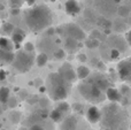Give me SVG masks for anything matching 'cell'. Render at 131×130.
<instances>
[{"mask_svg":"<svg viewBox=\"0 0 131 130\" xmlns=\"http://www.w3.org/2000/svg\"><path fill=\"white\" fill-rule=\"evenodd\" d=\"M24 22L32 31H41L52 25L53 14L46 5L30 7L24 13Z\"/></svg>","mask_w":131,"mask_h":130,"instance_id":"obj_1","label":"cell"},{"mask_svg":"<svg viewBox=\"0 0 131 130\" xmlns=\"http://www.w3.org/2000/svg\"><path fill=\"white\" fill-rule=\"evenodd\" d=\"M47 92L51 99L55 101H63L69 94V86L59 73L50 74L47 78Z\"/></svg>","mask_w":131,"mask_h":130,"instance_id":"obj_2","label":"cell"},{"mask_svg":"<svg viewBox=\"0 0 131 130\" xmlns=\"http://www.w3.org/2000/svg\"><path fill=\"white\" fill-rule=\"evenodd\" d=\"M78 91L83 96L84 99L91 101V103H100L106 98V94L100 89H98L93 83L91 82H84L78 85Z\"/></svg>","mask_w":131,"mask_h":130,"instance_id":"obj_3","label":"cell"},{"mask_svg":"<svg viewBox=\"0 0 131 130\" xmlns=\"http://www.w3.org/2000/svg\"><path fill=\"white\" fill-rule=\"evenodd\" d=\"M36 59L31 55V53H28L25 51H18L15 53V59L13 62V67L20 73H27L32 68Z\"/></svg>","mask_w":131,"mask_h":130,"instance_id":"obj_4","label":"cell"},{"mask_svg":"<svg viewBox=\"0 0 131 130\" xmlns=\"http://www.w3.org/2000/svg\"><path fill=\"white\" fill-rule=\"evenodd\" d=\"M66 31H67L68 37H70V38L75 39L77 41H83L86 38V35L83 31V29L79 25L75 24V23H69L66 28Z\"/></svg>","mask_w":131,"mask_h":130,"instance_id":"obj_5","label":"cell"},{"mask_svg":"<svg viewBox=\"0 0 131 130\" xmlns=\"http://www.w3.org/2000/svg\"><path fill=\"white\" fill-rule=\"evenodd\" d=\"M58 73L60 74V76H61L67 83H72L77 80L76 70L72 68L70 63H63L61 67H60Z\"/></svg>","mask_w":131,"mask_h":130,"instance_id":"obj_6","label":"cell"},{"mask_svg":"<svg viewBox=\"0 0 131 130\" xmlns=\"http://www.w3.org/2000/svg\"><path fill=\"white\" fill-rule=\"evenodd\" d=\"M117 73L122 80H128L131 77V58H127L118 62Z\"/></svg>","mask_w":131,"mask_h":130,"instance_id":"obj_7","label":"cell"},{"mask_svg":"<svg viewBox=\"0 0 131 130\" xmlns=\"http://www.w3.org/2000/svg\"><path fill=\"white\" fill-rule=\"evenodd\" d=\"M78 126V120L74 115L66 116L61 122H60V129L61 130H76Z\"/></svg>","mask_w":131,"mask_h":130,"instance_id":"obj_8","label":"cell"},{"mask_svg":"<svg viewBox=\"0 0 131 130\" xmlns=\"http://www.w3.org/2000/svg\"><path fill=\"white\" fill-rule=\"evenodd\" d=\"M86 117H88L89 122L91 123H97L101 119V112L99 111V108H97L95 106H91L86 112Z\"/></svg>","mask_w":131,"mask_h":130,"instance_id":"obj_9","label":"cell"},{"mask_svg":"<svg viewBox=\"0 0 131 130\" xmlns=\"http://www.w3.org/2000/svg\"><path fill=\"white\" fill-rule=\"evenodd\" d=\"M64 9L67 12V14L71 16H75L81 12V7H79V4L76 1V0H67L64 4Z\"/></svg>","mask_w":131,"mask_h":130,"instance_id":"obj_10","label":"cell"},{"mask_svg":"<svg viewBox=\"0 0 131 130\" xmlns=\"http://www.w3.org/2000/svg\"><path fill=\"white\" fill-rule=\"evenodd\" d=\"M91 83H93V84L95 85V86L98 88V89H100L102 92H106L107 89H109V82L107 81V78H105L104 76H97V77H94L93 80L90 81Z\"/></svg>","mask_w":131,"mask_h":130,"instance_id":"obj_11","label":"cell"},{"mask_svg":"<svg viewBox=\"0 0 131 130\" xmlns=\"http://www.w3.org/2000/svg\"><path fill=\"white\" fill-rule=\"evenodd\" d=\"M14 59H15V53L8 52V51H2L0 50V63L2 64H13Z\"/></svg>","mask_w":131,"mask_h":130,"instance_id":"obj_12","label":"cell"},{"mask_svg":"<svg viewBox=\"0 0 131 130\" xmlns=\"http://www.w3.org/2000/svg\"><path fill=\"white\" fill-rule=\"evenodd\" d=\"M105 94H106V98L108 99L109 101H113V103H116V101L121 100V98H122L121 92L118 91L117 89H115V88H109V89H107Z\"/></svg>","mask_w":131,"mask_h":130,"instance_id":"obj_13","label":"cell"},{"mask_svg":"<svg viewBox=\"0 0 131 130\" xmlns=\"http://www.w3.org/2000/svg\"><path fill=\"white\" fill-rule=\"evenodd\" d=\"M15 44L13 43L10 38L8 37H0V50L2 51H8V52H13Z\"/></svg>","mask_w":131,"mask_h":130,"instance_id":"obj_14","label":"cell"},{"mask_svg":"<svg viewBox=\"0 0 131 130\" xmlns=\"http://www.w3.org/2000/svg\"><path fill=\"white\" fill-rule=\"evenodd\" d=\"M24 37H25V32L23 31L22 29L15 28L14 32L12 34V36H10V39L13 40L14 44H21L23 40H24Z\"/></svg>","mask_w":131,"mask_h":130,"instance_id":"obj_15","label":"cell"},{"mask_svg":"<svg viewBox=\"0 0 131 130\" xmlns=\"http://www.w3.org/2000/svg\"><path fill=\"white\" fill-rule=\"evenodd\" d=\"M90 74H91L90 68H89V67H86V66H84V64H81V66L76 69L77 78H78V80H81V81L86 80V78L90 76Z\"/></svg>","mask_w":131,"mask_h":130,"instance_id":"obj_16","label":"cell"},{"mask_svg":"<svg viewBox=\"0 0 131 130\" xmlns=\"http://www.w3.org/2000/svg\"><path fill=\"white\" fill-rule=\"evenodd\" d=\"M15 30V27H14L12 23L9 22H5L1 24L0 27V34H1L2 37H7V36H12V34Z\"/></svg>","mask_w":131,"mask_h":130,"instance_id":"obj_17","label":"cell"},{"mask_svg":"<svg viewBox=\"0 0 131 130\" xmlns=\"http://www.w3.org/2000/svg\"><path fill=\"white\" fill-rule=\"evenodd\" d=\"M78 44H79V41L75 40V39L70 38V37H67L64 41L66 50L69 51V52H74V51H76L78 48Z\"/></svg>","mask_w":131,"mask_h":130,"instance_id":"obj_18","label":"cell"},{"mask_svg":"<svg viewBox=\"0 0 131 130\" xmlns=\"http://www.w3.org/2000/svg\"><path fill=\"white\" fill-rule=\"evenodd\" d=\"M64 114L62 112H60L59 110H53V111H51V113H50V119L52 120L53 122H57V123H60V122L62 121V120L64 119Z\"/></svg>","mask_w":131,"mask_h":130,"instance_id":"obj_19","label":"cell"},{"mask_svg":"<svg viewBox=\"0 0 131 130\" xmlns=\"http://www.w3.org/2000/svg\"><path fill=\"white\" fill-rule=\"evenodd\" d=\"M9 98H10V91H9V89L7 86H1L0 88V103L7 104Z\"/></svg>","mask_w":131,"mask_h":130,"instance_id":"obj_20","label":"cell"},{"mask_svg":"<svg viewBox=\"0 0 131 130\" xmlns=\"http://www.w3.org/2000/svg\"><path fill=\"white\" fill-rule=\"evenodd\" d=\"M48 61V55L46 53H39L36 58V64L38 67H44Z\"/></svg>","mask_w":131,"mask_h":130,"instance_id":"obj_21","label":"cell"},{"mask_svg":"<svg viewBox=\"0 0 131 130\" xmlns=\"http://www.w3.org/2000/svg\"><path fill=\"white\" fill-rule=\"evenodd\" d=\"M9 120L12 121V123L14 124H17L21 120V113L18 111H12L9 113Z\"/></svg>","mask_w":131,"mask_h":130,"instance_id":"obj_22","label":"cell"},{"mask_svg":"<svg viewBox=\"0 0 131 130\" xmlns=\"http://www.w3.org/2000/svg\"><path fill=\"white\" fill-rule=\"evenodd\" d=\"M57 110H59L60 112L66 114V113H68L70 111V105L68 103H66V101H60L57 105Z\"/></svg>","mask_w":131,"mask_h":130,"instance_id":"obj_23","label":"cell"},{"mask_svg":"<svg viewBox=\"0 0 131 130\" xmlns=\"http://www.w3.org/2000/svg\"><path fill=\"white\" fill-rule=\"evenodd\" d=\"M86 46H88L89 48H95V47H98L99 46V40H98L97 38H91V39H89V40H86Z\"/></svg>","mask_w":131,"mask_h":130,"instance_id":"obj_24","label":"cell"},{"mask_svg":"<svg viewBox=\"0 0 131 130\" xmlns=\"http://www.w3.org/2000/svg\"><path fill=\"white\" fill-rule=\"evenodd\" d=\"M130 14V9L127 6H122L118 8V15L122 16V17H128Z\"/></svg>","mask_w":131,"mask_h":130,"instance_id":"obj_25","label":"cell"},{"mask_svg":"<svg viewBox=\"0 0 131 130\" xmlns=\"http://www.w3.org/2000/svg\"><path fill=\"white\" fill-rule=\"evenodd\" d=\"M64 57H66V52L62 48H59V50H57L54 52V58L57 60H62Z\"/></svg>","mask_w":131,"mask_h":130,"instance_id":"obj_26","label":"cell"},{"mask_svg":"<svg viewBox=\"0 0 131 130\" xmlns=\"http://www.w3.org/2000/svg\"><path fill=\"white\" fill-rule=\"evenodd\" d=\"M7 106H8V108H12V110H14V108L17 106V100H16L15 97H10V98L8 99Z\"/></svg>","mask_w":131,"mask_h":130,"instance_id":"obj_27","label":"cell"},{"mask_svg":"<svg viewBox=\"0 0 131 130\" xmlns=\"http://www.w3.org/2000/svg\"><path fill=\"white\" fill-rule=\"evenodd\" d=\"M24 51L28 53H32L35 51V46L34 44L31 43V41H27V43L24 44Z\"/></svg>","mask_w":131,"mask_h":130,"instance_id":"obj_28","label":"cell"},{"mask_svg":"<svg viewBox=\"0 0 131 130\" xmlns=\"http://www.w3.org/2000/svg\"><path fill=\"white\" fill-rule=\"evenodd\" d=\"M118 57H120V51L117 48H113L111 51V58L112 59H117Z\"/></svg>","mask_w":131,"mask_h":130,"instance_id":"obj_29","label":"cell"},{"mask_svg":"<svg viewBox=\"0 0 131 130\" xmlns=\"http://www.w3.org/2000/svg\"><path fill=\"white\" fill-rule=\"evenodd\" d=\"M77 59H78L79 62H82V63H84V62H86V55L83 54V53H81V54L77 55Z\"/></svg>","mask_w":131,"mask_h":130,"instance_id":"obj_30","label":"cell"},{"mask_svg":"<svg viewBox=\"0 0 131 130\" xmlns=\"http://www.w3.org/2000/svg\"><path fill=\"white\" fill-rule=\"evenodd\" d=\"M35 85H37L38 88H40L45 84H44V81L41 80V78H36V80H35Z\"/></svg>","mask_w":131,"mask_h":130,"instance_id":"obj_31","label":"cell"},{"mask_svg":"<svg viewBox=\"0 0 131 130\" xmlns=\"http://www.w3.org/2000/svg\"><path fill=\"white\" fill-rule=\"evenodd\" d=\"M29 130H45V129H44L41 126H39V124H32Z\"/></svg>","mask_w":131,"mask_h":130,"instance_id":"obj_32","label":"cell"},{"mask_svg":"<svg viewBox=\"0 0 131 130\" xmlns=\"http://www.w3.org/2000/svg\"><path fill=\"white\" fill-rule=\"evenodd\" d=\"M7 77V74L4 69H0V81H5Z\"/></svg>","mask_w":131,"mask_h":130,"instance_id":"obj_33","label":"cell"},{"mask_svg":"<svg viewBox=\"0 0 131 130\" xmlns=\"http://www.w3.org/2000/svg\"><path fill=\"white\" fill-rule=\"evenodd\" d=\"M125 39H127V41H128V44L131 46V29L128 31V34H127V36H125Z\"/></svg>","mask_w":131,"mask_h":130,"instance_id":"obj_34","label":"cell"},{"mask_svg":"<svg viewBox=\"0 0 131 130\" xmlns=\"http://www.w3.org/2000/svg\"><path fill=\"white\" fill-rule=\"evenodd\" d=\"M27 4L29 5L30 7H34L35 4H36V0H27Z\"/></svg>","mask_w":131,"mask_h":130,"instance_id":"obj_35","label":"cell"},{"mask_svg":"<svg viewBox=\"0 0 131 130\" xmlns=\"http://www.w3.org/2000/svg\"><path fill=\"white\" fill-rule=\"evenodd\" d=\"M18 13H20V9L18 8H13L12 9V15H17Z\"/></svg>","mask_w":131,"mask_h":130,"instance_id":"obj_36","label":"cell"},{"mask_svg":"<svg viewBox=\"0 0 131 130\" xmlns=\"http://www.w3.org/2000/svg\"><path fill=\"white\" fill-rule=\"evenodd\" d=\"M38 89H39V92H41V93H44V92H46V91H47V88H46L45 85H43V86L38 88Z\"/></svg>","mask_w":131,"mask_h":130,"instance_id":"obj_37","label":"cell"},{"mask_svg":"<svg viewBox=\"0 0 131 130\" xmlns=\"http://www.w3.org/2000/svg\"><path fill=\"white\" fill-rule=\"evenodd\" d=\"M9 1H10L13 5H16V6H17V2H20L21 0H9Z\"/></svg>","mask_w":131,"mask_h":130,"instance_id":"obj_38","label":"cell"},{"mask_svg":"<svg viewBox=\"0 0 131 130\" xmlns=\"http://www.w3.org/2000/svg\"><path fill=\"white\" fill-rule=\"evenodd\" d=\"M4 9H5V6L1 4V2H0V12H2V10H4Z\"/></svg>","mask_w":131,"mask_h":130,"instance_id":"obj_39","label":"cell"},{"mask_svg":"<svg viewBox=\"0 0 131 130\" xmlns=\"http://www.w3.org/2000/svg\"><path fill=\"white\" fill-rule=\"evenodd\" d=\"M2 113H4V110H2V107H1V106H0V115H1Z\"/></svg>","mask_w":131,"mask_h":130,"instance_id":"obj_40","label":"cell"},{"mask_svg":"<svg viewBox=\"0 0 131 130\" xmlns=\"http://www.w3.org/2000/svg\"><path fill=\"white\" fill-rule=\"evenodd\" d=\"M18 130H29V129H25V128H21V129H18Z\"/></svg>","mask_w":131,"mask_h":130,"instance_id":"obj_41","label":"cell"},{"mask_svg":"<svg viewBox=\"0 0 131 130\" xmlns=\"http://www.w3.org/2000/svg\"><path fill=\"white\" fill-rule=\"evenodd\" d=\"M50 1H52V2H54V1H57V0H50Z\"/></svg>","mask_w":131,"mask_h":130,"instance_id":"obj_42","label":"cell"},{"mask_svg":"<svg viewBox=\"0 0 131 130\" xmlns=\"http://www.w3.org/2000/svg\"><path fill=\"white\" fill-rule=\"evenodd\" d=\"M1 130H5V129H1Z\"/></svg>","mask_w":131,"mask_h":130,"instance_id":"obj_43","label":"cell"}]
</instances>
